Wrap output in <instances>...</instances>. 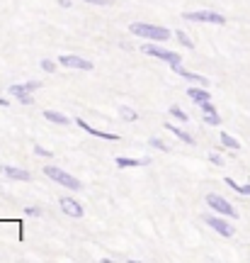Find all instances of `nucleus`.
I'll return each instance as SVG.
<instances>
[{
    "label": "nucleus",
    "instance_id": "15",
    "mask_svg": "<svg viewBox=\"0 0 250 263\" xmlns=\"http://www.w3.org/2000/svg\"><path fill=\"white\" fill-rule=\"evenodd\" d=\"M146 163H149V159H124V156H119V159H117V166H119V168H136V166H146Z\"/></svg>",
    "mask_w": 250,
    "mask_h": 263
},
{
    "label": "nucleus",
    "instance_id": "28",
    "mask_svg": "<svg viewBox=\"0 0 250 263\" xmlns=\"http://www.w3.org/2000/svg\"><path fill=\"white\" fill-rule=\"evenodd\" d=\"M209 161H212V163H216V166H223V159L219 156V154H209Z\"/></svg>",
    "mask_w": 250,
    "mask_h": 263
},
{
    "label": "nucleus",
    "instance_id": "2",
    "mask_svg": "<svg viewBox=\"0 0 250 263\" xmlns=\"http://www.w3.org/2000/svg\"><path fill=\"white\" fill-rule=\"evenodd\" d=\"M44 173H47L51 180L61 183L64 188H68V190H80V180L73 178V176H71V173H66V171L56 168V166H44Z\"/></svg>",
    "mask_w": 250,
    "mask_h": 263
},
{
    "label": "nucleus",
    "instance_id": "23",
    "mask_svg": "<svg viewBox=\"0 0 250 263\" xmlns=\"http://www.w3.org/2000/svg\"><path fill=\"white\" fill-rule=\"evenodd\" d=\"M199 110H202L204 115H212V112H216V110H214V105L209 103V100H204V103H199Z\"/></svg>",
    "mask_w": 250,
    "mask_h": 263
},
{
    "label": "nucleus",
    "instance_id": "27",
    "mask_svg": "<svg viewBox=\"0 0 250 263\" xmlns=\"http://www.w3.org/2000/svg\"><path fill=\"white\" fill-rule=\"evenodd\" d=\"M34 154H39V156H51V151H47L44 146H39V144H34Z\"/></svg>",
    "mask_w": 250,
    "mask_h": 263
},
{
    "label": "nucleus",
    "instance_id": "8",
    "mask_svg": "<svg viewBox=\"0 0 250 263\" xmlns=\"http://www.w3.org/2000/svg\"><path fill=\"white\" fill-rule=\"evenodd\" d=\"M61 210L68 217H83V205L73 197H61Z\"/></svg>",
    "mask_w": 250,
    "mask_h": 263
},
{
    "label": "nucleus",
    "instance_id": "4",
    "mask_svg": "<svg viewBox=\"0 0 250 263\" xmlns=\"http://www.w3.org/2000/svg\"><path fill=\"white\" fill-rule=\"evenodd\" d=\"M206 205L212 207L214 212H219V215H226V217H238V212L233 210V205L228 200H223L221 195H216V193H209L206 195Z\"/></svg>",
    "mask_w": 250,
    "mask_h": 263
},
{
    "label": "nucleus",
    "instance_id": "20",
    "mask_svg": "<svg viewBox=\"0 0 250 263\" xmlns=\"http://www.w3.org/2000/svg\"><path fill=\"white\" fill-rule=\"evenodd\" d=\"M151 146H153V149H160V151H170V144H165V141L158 139V137L151 139Z\"/></svg>",
    "mask_w": 250,
    "mask_h": 263
},
{
    "label": "nucleus",
    "instance_id": "11",
    "mask_svg": "<svg viewBox=\"0 0 250 263\" xmlns=\"http://www.w3.org/2000/svg\"><path fill=\"white\" fill-rule=\"evenodd\" d=\"M29 93H32V90H27L25 85H10V95H15L22 105H32V103H34V98H32Z\"/></svg>",
    "mask_w": 250,
    "mask_h": 263
},
{
    "label": "nucleus",
    "instance_id": "14",
    "mask_svg": "<svg viewBox=\"0 0 250 263\" xmlns=\"http://www.w3.org/2000/svg\"><path fill=\"white\" fill-rule=\"evenodd\" d=\"M165 129H168V132H173V134H175L177 139H182L185 144H195V137H192V134H187L185 129H180V127H175V124H165Z\"/></svg>",
    "mask_w": 250,
    "mask_h": 263
},
{
    "label": "nucleus",
    "instance_id": "12",
    "mask_svg": "<svg viewBox=\"0 0 250 263\" xmlns=\"http://www.w3.org/2000/svg\"><path fill=\"white\" fill-rule=\"evenodd\" d=\"M187 95H190V100H192V103H197V105L212 98V95L206 93V90H204L202 85H195V88H190V90H187Z\"/></svg>",
    "mask_w": 250,
    "mask_h": 263
},
{
    "label": "nucleus",
    "instance_id": "1",
    "mask_svg": "<svg viewBox=\"0 0 250 263\" xmlns=\"http://www.w3.org/2000/svg\"><path fill=\"white\" fill-rule=\"evenodd\" d=\"M131 34H136V37H143V39H153V42H165L170 39V29L165 27H156V25H143V22H134L129 27Z\"/></svg>",
    "mask_w": 250,
    "mask_h": 263
},
{
    "label": "nucleus",
    "instance_id": "7",
    "mask_svg": "<svg viewBox=\"0 0 250 263\" xmlns=\"http://www.w3.org/2000/svg\"><path fill=\"white\" fill-rule=\"evenodd\" d=\"M58 64L64 66V68H78V71H90L93 64L88 61V59H80V57H58Z\"/></svg>",
    "mask_w": 250,
    "mask_h": 263
},
{
    "label": "nucleus",
    "instance_id": "17",
    "mask_svg": "<svg viewBox=\"0 0 250 263\" xmlns=\"http://www.w3.org/2000/svg\"><path fill=\"white\" fill-rule=\"evenodd\" d=\"M219 139H221V144L226 146V149L238 151V146H241V144H238V139H233L231 134H226V132H221V134H219Z\"/></svg>",
    "mask_w": 250,
    "mask_h": 263
},
{
    "label": "nucleus",
    "instance_id": "18",
    "mask_svg": "<svg viewBox=\"0 0 250 263\" xmlns=\"http://www.w3.org/2000/svg\"><path fill=\"white\" fill-rule=\"evenodd\" d=\"M226 185H228V188H233L236 193H241V195H248V197H250V183H248V185H238L236 180L226 178Z\"/></svg>",
    "mask_w": 250,
    "mask_h": 263
},
{
    "label": "nucleus",
    "instance_id": "30",
    "mask_svg": "<svg viewBox=\"0 0 250 263\" xmlns=\"http://www.w3.org/2000/svg\"><path fill=\"white\" fill-rule=\"evenodd\" d=\"M85 3H93V5H107L110 0H85Z\"/></svg>",
    "mask_w": 250,
    "mask_h": 263
},
{
    "label": "nucleus",
    "instance_id": "13",
    "mask_svg": "<svg viewBox=\"0 0 250 263\" xmlns=\"http://www.w3.org/2000/svg\"><path fill=\"white\" fill-rule=\"evenodd\" d=\"M173 68H175V73H177V76H182V78H187V81H192V83H199V85H204V83H206V78H204V76L190 73V71H185V68H182V66H180V64H177V66H173Z\"/></svg>",
    "mask_w": 250,
    "mask_h": 263
},
{
    "label": "nucleus",
    "instance_id": "6",
    "mask_svg": "<svg viewBox=\"0 0 250 263\" xmlns=\"http://www.w3.org/2000/svg\"><path fill=\"white\" fill-rule=\"evenodd\" d=\"M204 224L212 227L214 232H219V234L226 236V239H231V236H233V224H231V222H226V219H221V217L204 215Z\"/></svg>",
    "mask_w": 250,
    "mask_h": 263
},
{
    "label": "nucleus",
    "instance_id": "26",
    "mask_svg": "<svg viewBox=\"0 0 250 263\" xmlns=\"http://www.w3.org/2000/svg\"><path fill=\"white\" fill-rule=\"evenodd\" d=\"M25 88H27V90H39V88H41V83H39V81H27V83H25Z\"/></svg>",
    "mask_w": 250,
    "mask_h": 263
},
{
    "label": "nucleus",
    "instance_id": "24",
    "mask_svg": "<svg viewBox=\"0 0 250 263\" xmlns=\"http://www.w3.org/2000/svg\"><path fill=\"white\" fill-rule=\"evenodd\" d=\"M206 124H221V117L216 112H212V115H206Z\"/></svg>",
    "mask_w": 250,
    "mask_h": 263
},
{
    "label": "nucleus",
    "instance_id": "25",
    "mask_svg": "<svg viewBox=\"0 0 250 263\" xmlns=\"http://www.w3.org/2000/svg\"><path fill=\"white\" fill-rule=\"evenodd\" d=\"M41 68H44L47 73H51V71L56 68V64H54V61H49V59H44V61H41Z\"/></svg>",
    "mask_w": 250,
    "mask_h": 263
},
{
    "label": "nucleus",
    "instance_id": "22",
    "mask_svg": "<svg viewBox=\"0 0 250 263\" xmlns=\"http://www.w3.org/2000/svg\"><path fill=\"white\" fill-rule=\"evenodd\" d=\"M175 37H177V39H180V42H182V44H185V47H187V49H195V44H192V39L187 37L185 32H177Z\"/></svg>",
    "mask_w": 250,
    "mask_h": 263
},
{
    "label": "nucleus",
    "instance_id": "19",
    "mask_svg": "<svg viewBox=\"0 0 250 263\" xmlns=\"http://www.w3.org/2000/svg\"><path fill=\"white\" fill-rule=\"evenodd\" d=\"M119 112H121V117H124V120H127V122H136V120H139V115L134 112V110H131V107H121Z\"/></svg>",
    "mask_w": 250,
    "mask_h": 263
},
{
    "label": "nucleus",
    "instance_id": "16",
    "mask_svg": "<svg viewBox=\"0 0 250 263\" xmlns=\"http://www.w3.org/2000/svg\"><path fill=\"white\" fill-rule=\"evenodd\" d=\"M44 120H49V122H54V124H68L71 120L66 117V115H61V112H54V110H44Z\"/></svg>",
    "mask_w": 250,
    "mask_h": 263
},
{
    "label": "nucleus",
    "instance_id": "10",
    "mask_svg": "<svg viewBox=\"0 0 250 263\" xmlns=\"http://www.w3.org/2000/svg\"><path fill=\"white\" fill-rule=\"evenodd\" d=\"M0 173H3V176H8V178H12V180H25V183L32 178L27 171L17 168V166H0Z\"/></svg>",
    "mask_w": 250,
    "mask_h": 263
},
{
    "label": "nucleus",
    "instance_id": "31",
    "mask_svg": "<svg viewBox=\"0 0 250 263\" xmlns=\"http://www.w3.org/2000/svg\"><path fill=\"white\" fill-rule=\"evenodd\" d=\"M58 5H61V8H68V5H71V0H58Z\"/></svg>",
    "mask_w": 250,
    "mask_h": 263
},
{
    "label": "nucleus",
    "instance_id": "3",
    "mask_svg": "<svg viewBox=\"0 0 250 263\" xmlns=\"http://www.w3.org/2000/svg\"><path fill=\"white\" fill-rule=\"evenodd\" d=\"M190 22H212V25H226V17L219 15V12H212V10H195V12H185L182 15Z\"/></svg>",
    "mask_w": 250,
    "mask_h": 263
},
{
    "label": "nucleus",
    "instance_id": "21",
    "mask_svg": "<svg viewBox=\"0 0 250 263\" xmlns=\"http://www.w3.org/2000/svg\"><path fill=\"white\" fill-rule=\"evenodd\" d=\"M170 115H173V117H177L180 122H187V115L182 112V110H180L177 105H173V107H170Z\"/></svg>",
    "mask_w": 250,
    "mask_h": 263
},
{
    "label": "nucleus",
    "instance_id": "5",
    "mask_svg": "<svg viewBox=\"0 0 250 263\" xmlns=\"http://www.w3.org/2000/svg\"><path fill=\"white\" fill-rule=\"evenodd\" d=\"M141 51H143V54H151V57H156V59H160V61H168L170 66L180 64V54H175V51H168V49H160V47H156V44H143V47H141Z\"/></svg>",
    "mask_w": 250,
    "mask_h": 263
},
{
    "label": "nucleus",
    "instance_id": "32",
    "mask_svg": "<svg viewBox=\"0 0 250 263\" xmlns=\"http://www.w3.org/2000/svg\"><path fill=\"white\" fill-rule=\"evenodd\" d=\"M0 107H8V100H0Z\"/></svg>",
    "mask_w": 250,
    "mask_h": 263
},
{
    "label": "nucleus",
    "instance_id": "9",
    "mask_svg": "<svg viewBox=\"0 0 250 263\" xmlns=\"http://www.w3.org/2000/svg\"><path fill=\"white\" fill-rule=\"evenodd\" d=\"M75 124H78L80 129H85L88 134H93V137H102V139H107V141H119V134H107V132L95 129V127H90V124L85 122L83 117H78V120H75Z\"/></svg>",
    "mask_w": 250,
    "mask_h": 263
},
{
    "label": "nucleus",
    "instance_id": "29",
    "mask_svg": "<svg viewBox=\"0 0 250 263\" xmlns=\"http://www.w3.org/2000/svg\"><path fill=\"white\" fill-rule=\"evenodd\" d=\"M25 215H29V217H39L41 212H39L37 207H25Z\"/></svg>",
    "mask_w": 250,
    "mask_h": 263
}]
</instances>
